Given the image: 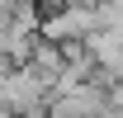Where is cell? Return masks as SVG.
Masks as SVG:
<instances>
[{"mask_svg":"<svg viewBox=\"0 0 123 118\" xmlns=\"http://www.w3.org/2000/svg\"><path fill=\"white\" fill-rule=\"evenodd\" d=\"M95 33H99V10L85 5V0H76V5L43 19V38H52L57 47H85Z\"/></svg>","mask_w":123,"mask_h":118,"instance_id":"1","label":"cell"},{"mask_svg":"<svg viewBox=\"0 0 123 118\" xmlns=\"http://www.w3.org/2000/svg\"><path fill=\"white\" fill-rule=\"evenodd\" d=\"M0 118H14V113H10V109H0Z\"/></svg>","mask_w":123,"mask_h":118,"instance_id":"3","label":"cell"},{"mask_svg":"<svg viewBox=\"0 0 123 118\" xmlns=\"http://www.w3.org/2000/svg\"><path fill=\"white\" fill-rule=\"evenodd\" d=\"M47 118H80L71 104H62V99H52V109H47Z\"/></svg>","mask_w":123,"mask_h":118,"instance_id":"2","label":"cell"}]
</instances>
